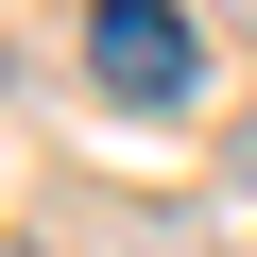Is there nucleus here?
Returning <instances> with one entry per match:
<instances>
[{
	"label": "nucleus",
	"instance_id": "1",
	"mask_svg": "<svg viewBox=\"0 0 257 257\" xmlns=\"http://www.w3.org/2000/svg\"><path fill=\"white\" fill-rule=\"evenodd\" d=\"M86 86L120 120H172L206 86V0H86Z\"/></svg>",
	"mask_w": 257,
	"mask_h": 257
},
{
	"label": "nucleus",
	"instance_id": "2",
	"mask_svg": "<svg viewBox=\"0 0 257 257\" xmlns=\"http://www.w3.org/2000/svg\"><path fill=\"white\" fill-rule=\"evenodd\" d=\"M103 257H206V240H189V223H120Z\"/></svg>",
	"mask_w": 257,
	"mask_h": 257
},
{
	"label": "nucleus",
	"instance_id": "3",
	"mask_svg": "<svg viewBox=\"0 0 257 257\" xmlns=\"http://www.w3.org/2000/svg\"><path fill=\"white\" fill-rule=\"evenodd\" d=\"M206 18H240V35H257V0H206Z\"/></svg>",
	"mask_w": 257,
	"mask_h": 257
}]
</instances>
